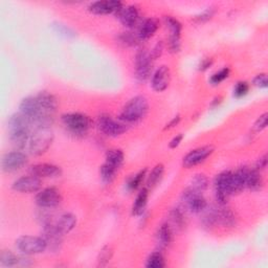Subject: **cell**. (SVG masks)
I'll list each match as a JSON object with an SVG mask.
<instances>
[{"instance_id": "obj_47", "label": "cell", "mask_w": 268, "mask_h": 268, "mask_svg": "<svg viewBox=\"0 0 268 268\" xmlns=\"http://www.w3.org/2000/svg\"><path fill=\"white\" fill-rule=\"evenodd\" d=\"M213 64V59L211 58H205L203 59L201 62H200V65H199V70H206V69H209Z\"/></svg>"}, {"instance_id": "obj_36", "label": "cell", "mask_w": 268, "mask_h": 268, "mask_svg": "<svg viewBox=\"0 0 268 268\" xmlns=\"http://www.w3.org/2000/svg\"><path fill=\"white\" fill-rule=\"evenodd\" d=\"M118 41L119 43L124 44L126 46H134V45H137L141 40L139 39L137 34L134 35L132 33L125 32V33H121L118 36Z\"/></svg>"}, {"instance_id": "obj_24", "label": "cell", "mask_w": 268, "mask_h": 268, "mask_svg": "<svg viewBox=\"0 0 268 268\" xmlns=\"http://www.w3.org/2000/svg\"><path fill=\"white\" fill-rule=\"evenodd\" d=\"M264 186V180L260 173V171L255 169H249L246 175V181H245V188L251 190V191H259Z\"/></svg>"}, {"instance_id": "obj_7", "label": "cell", "mask_w": 268, "mask_h": 268, "mask_svg": "<svg viewBox=\"0 0 268 268\" xmlns=\"http://www.w3.org/2000/svg\"><path fill=\"white\" fill-rule=\"evenodd\" d=\"M16 247L26 255L38 254L47 249L46 242L42 237L22 236L17 239Z\"/></svg>"}, {"instance_id": "obj_39", "label": "cell", "mask_w": 268, "mask_h": 268, "mask_svg": "<svg viewBox=\"0 0 268 268\" xmlns=\"http://www.w3.org/2000/svg\"><path fill=\"white\" fill-rule=\"evenodd\" d=\"M54 30L59 33L60 35L64 36V37H67V38H72L76 36V33L74 32V30L70 29L69 27L65 26V24H62V23H54L53 26Z\"/></svg>"}, {"instance_id": "obj_3", "label": "cell", "mask_w": 268, "mask_h": 268, "mask_svg": "<svg viewBox=\"0 0 268 268\" xmlns=\"http://www.w3.org/2000/svg\"><path fill=\"white\" fill-rule=\"evenodd\" d=\"M54 142V133L50 127L35 128L29 142L28 150L32 155L40 156L44 154Z\"/></svg>"}, {"instance_id": "obj_12", "label": "cell", "mask_w": 268, "mask_h": 268, "mask_svg": "<svg viewBox=\"0 0 268 268\" xmlns=\"http://www.w3.org/2000/svg\"><path fill=\"white\" fill-rule=\"evenodd\" d=\"M213 152H214L213 146H203V147L194 149L184 157L182 165L188 169L198 166L208 160V158L213 154Z\"/></svg>"}, {"instance_id": "obj_19", "label": "cell", "mask_w": 268, "mask_h": 268, "mask_svg": "<svg viewBox=\"0 0 268 268\" xmlns=\"http://www.w3.org/2000/svg\"><path fill=\"white\" fill-rule=\"evenodd\" d=\"M158 29H160V21L156 18H147L140 23L137 35L141 41H146L151 39Z\"/></svg>"}, {"instance_id": "obj_4", "label": "cell", "mask_w": 268, "mask_h": 268, "mask_svg": "<svg viewBox=\"0 0 268 268\" xmlns=\"http://www.w3.org/2000/svg\"><path fill=\"white\" fill-rule=\"evenodd\" d=\"M62 123L65 128L76 137L86 136L92 127V119L88 115L80 112L63 114Z\"/></svg>"}, {"instance_id": "obj_40", "label": "cell", "mask_w": 268, "mask_h": 268, "mask_svg": "<svg viewBox=\"0 0 268 268\" xmlns=\"http://www.w3.org/2000/svg\"><path fill=\"white\" fill-rule=\"evenodd\" d=\"M215 13H216V11L213 10V8H209V9H206L205 11H203L202 13H200L198 16L195 17V21L199 22V23L206 22V21H209L210 19L213 18Z\"/></svg>"}, {"instance_id": "obj_48", "label": "cell", "mask_w": 268, "mask_h": 268, "mask_svg": "<svg viewBox=\"0 0 268 268\" xmlns=\"http://www.w3.org/2000/svg\"><path fill=\"white\" fill-rule=\"evenodd\" d=\"M179 121H180V115H176V116H174V117H173L171 120H170L169 123L166 125L165 129L167 130V129H172V128H174L175 126H177V125L179 124Z\"/></svg>"}, {"instance_id": "obj_26", "label": "cell", "mask_w": 268, "mask_h": 268, "mask_svg": "<svg viewBox=\"0 0 268 268\" xmlns=\"http://www.w3.org/2000/svg\"><path fill=\"white\" fill-rule=\"evenodd\" d=\"M125 160L124 152L119 149H110L106 153V161L105 163L110 167L116 169L117 171L119 168L123 166Z\"/></svg>"}, {"instance_id": "obj_18", "label": "cell", "mask_w": 268, "mask_h": 268, "mask_svg": "<svg viewBox=\"0 0 268 268\" xmlns=\"http://www.w3.org/2000/svg\"><path fill=\"white\" fill-rule=\"evenodd\" d=\"M30 173L39 178H57L62 175V169L53 164H37L30 168Z\"/></svg>"}, {"instance_id": "obj_33", "label": "cell", "mask_w": 268, "mask_h": 268, "mask_svg": "<svg viewBox=\"0 0 268 268\" xmlns=\"http://www.w3.org/2000/svg\"><path fill=\"white\" fill-rule=\"evenodd\" d=\"M146 172H147V170H142L139 173H137L136 175H133L127 182V189L129 191H137L143 184V181L146 177Z\"/></svg>"}, {"instance_id": "obj_11", "label": "cell", "mask_w": 268, "mask_h": 268, "mask_svg": "<svg viewBox=\"0 0 268 268\" xmlns=\"http://www.w3.org/2000/svg\"><path fill=\"white\" fill-rule=\"evenodd\" d=\"M29 158L26 153L21 151L8 152L3 156L2 168L6 173H13L19 171L28 165Z\"/></svg>"}, {"instance_id": "obj_15", "label": "cell", "mask_w": 268, "mask_h": 268, "mask_svg": "<svg viewBox=\"0 0 268 268\" xmlns=\"http://www.w3.org/2000/svg\"><path fill=\"white\" fill-rule=\"evenodd\" d=\"M41 186V178L31 174L15 180L13 184V190L20 193H36L40 191Z\"/></svg>"}, {"instance_id": "obj_35", "label": "cell", "mask_w": 268, "mask_h": 268, "mask_svg": "<svg viewBox=\"0 0 268 268\" xmlns=\"http://www.w3.org/2000/svg\"><path fill=\"white\" fill-rule=\"evenodd\" d=\"M113 255V249L111 246H105L101 249L99 257H97V265L99 266H106L109 262H110Z\"/></svg>"}, {"instance_id": "obj_28", "label": "cell", "mask_w": 268, "mask_h": 268, "mask_svg": "<svg viewBox=\"0 0 268 268\" xmlns=\"http://www.w3.org/2000/svg\"><path fill=\"white\" fill-rule=\"evenodd\" d=\"M165 172V167L162 164H158L156 165L153 170L151 171V173L148 175V180H147V185L149 188H153L156 185H158V182H160L163 178Z\"/></svg>"}, {"instance_id": "obj_21", "label": "cell", "mask_w": 268, "mask_h": 268, "mask_svg": "<svg viewBox=\"0 0 268 268\" xmlns=\"http://www.w3.org/2000/svg\"><path fill=\"white\" fill-rule=\"evenodd\" d=\"M217 220H218V224L223 225L225 227L234 226L237 222V219H236L234 212L231 211L229 208H227L226 204L225 205L219 204V206H217Z\"/></svg>"}, {"instance_id": "obj_13", "label": "cell", "mask_w": 268, "mask_h": 268, "mask_svg": "<svg viewBox=\"0 0 268 268\" xmlns=\"http://www.w3.org/2000/svg\"><path fill=\"white\" fill-rule=\"evenodd\" d=\"M115 15L120 23L127 29H133L134 27L140 26L141 13L139 8L136 6H123Z\"/></svg>"}, {"instance_id": "obj_45", "label": "cell", "mask_w": 268, "mask_h": 268, "mask_svg": "<svg viewBox=\"0 0 268 268\" xmlns=\"http://www.w3.org/2000/svg\"><path fill=\"white\" fill-rule=\"evenodd\" d=\"M267 163H268V160H267V155L264 154L262 157H260L257 164H255V170H258V171H263V170L266 169L267 167Z\"/></svg>"}, {"instance_id": "obj_22", "label": "cell", "mask_w": 268, "mask_h": 268, "mask_svg": "<svg viewBox=\"0 0 268 268\" xmlns=\"http://www.w3.org/2000/svg\"><path fill=\"white\" fill-rule=\"evenodd\" d=\"M55 225L60 233H62L63 235L68 234L69 231H71L76 227L77 217L70 213H65L57 219Z\"/></svg>"}, {"instance_id": "obj_10", "label": "cell", "mask_w": 268, "mask_h": 268, "mask_svg": "<svg viewBox=\"0 0 268 268\" xmlns=\"http://www.w3.org/2000/svg\"><path fill=\"white\" fill-rule=\"evenodd\" d=\"M181 200L185 203L188 210L194 214L202 213L208 206V202L202 196V193L193 190L191 187L186 189L182 193Z\"/></svg>"}, {"instance_id": "obj_27", "label": "cell", "mask_w": 268, "mask_h": 268, "mask_svg": "<svg viewBox=\"0 0 268 268\" xmlns=\"http://www.w3.org/2000/svg\"><path fill=\"white\" fill-rule=\"evenodd\" d=\"M22 257L15 254L11 250H3L0 253V264L5 267H13V266H21Z\"/></svg>"}, {"instance_id": "obj_29", "label": "cell", "mask_w": 268, "mask_h": 268, "mask_svg": "<svg viewBox=\"0 0 268 268\" xmlns=\"http://www.w3.org/2000/svg\"><path fill=\"white\" fill-rule=\"evenodd\" d=\"M165 22H166L167 27L170 31V37L180 38V34L182 31L181 23L176 18H174L172 16H166Z\"/></svg>"}, {"instance_id": "obj_32", "label": "cell", "mask_w": 268, "mask_h": 268, "mask_svg": "<svg viewBox=\"0 0 268 268\" xmlns=\"http://www.w3.org/2000/svg\"><path fill=\"white\" fill-rule=\"evenodd\" d=\"M117 173V170L107 165L104 163V165L100 169V174L102 180L105 182V184H111L113 179L115 178V175Z\"/></svg>"}, {"instance_id": "obj_44", "label": "cell", "mask_w": 268, "mask_h": 268, "mask_svg": "<svg viewBox=\"0 0 268 268\" xmlns=\"http://www.w3.org/2000/svg\"><path fill=\"white\" fill-rule=\"evenodd\" d=\"M164 50H165V44H164V42L163 41L157 42L156 45L154 46L153 50L151 51V56H152L153 60H156L157 58H160L163 55Z\"/></svg>"}, {"instance_id": "obj_23", "label": "cell", "mask_w": 268, "mask_h": 268, "mask_svg": "<svg viewBox=\"0 0 268 268\" xmlns=\"http://www.w3.org/2000/svg\"><path fill=\"white\" fill-rule=\"evenodd\" d=\"M157 243L162 248L168 247L173 241V228L168 223L163 224L157 230Z\"/></svg>"}, {"instance_id": "obj_41", "label": "cell", "mask_w": 268, "mask_h": 268, "mask_svg": "<svg viewBox=\"0 0 268 268\" xmlns=\"http://www.w3.org/2000/svg\"><path fill=\"white\" fill-rule=\"evenodd\" d=\"M267 118H268V114L267 113H264L262 114L258 119L257 121L254 123V130L257 132H261L262 130H264L266 127H267Z\"/></svg>"}, {"instance_id": "obj_43", "label": "cell", "mask_w": 268, "mask_h": 268, "mask_svg": "<svg viewBox=\"0 0 268 268\" xmlns=\"http://www.w3.org/2000/svg\"><path fill=\"white\" fill-rule=\"evenodd\" d=\"M253 84L259 88H267L268 80L266 74H260L253 79Z\"/></svg>"}, {"instance_id": "obj_38", "label": "cell", "mask_w": 268, "mask_h": 268, "mask_svg": "<svg viewBox=\"0 0 268 268\" xmlns=\"http://www.w3.org/2000/svg\"><path fill=\"white\" fill-rule=\"evenodd\" d=\"M249 91V84L245 81H240L238 82L235 87H234V96L237 97V99H240V97L245 96Z\"/></svg>"}, {"instance_id": "obj_5", "label": "cell", "mask_w": 268, "mask_h": 268, "mask_svg": "<svg viewBox=\"0 0 268 268\" xmlns=\"http://www.w3.org/2000/svg\"><path fill=\"white\" fill-rule=\"evenodd\" d=\"M97 127L107 137L117 138L128 130L126 125L119 119H114L110 114L103 113L97 117Z\"/></svg>"}, {"instance_id": "obj_6", "label": "cell", "mask_w": 268, "mask_h": 268, "mask_svg": "<svg viewBox=\"0 0 268 268\" xmlns=\"http://www.w3.org/2000/svg\"><path fill=\"white\" fill-rule=\"evenodd\" d=\"M231 179H233V172L229 171H224L217 175L215 179V193L219 204L225 205L228 198L233 195Z\"/></svg>"}, {"instance_id": "obj_20", "label": "cell", "mask_w": 268, "mask_h": 268, "mask_svg": "<svg viewBox=\"0 0 268 268\" xmlns=\"http://www.w3.org/2000/svg\"><path fill=\"white\" fill-rule=\"evenodd\" d=\"M35 96L45 112L55 115L56 110L58 108V101L54 94L47 91H42Z\"/></svg>"}, {"instance_id": "obj_8", "label": "cell", "mask_w": 268, "mask_h": 268, "mask_svg": "<svg viewBox=\"0 0 268 268\" xmlns=\"http://www.w3.org/2000/svg\"><path fill=\"white\" fill-rule=\"evenodd\" d=\"M153 58L151 52L146 48H142L136 55V75L137 78L145 82L152 75L153 69Z\"/></svg>"}, {"instance_id": "obj_1", "label": "cell", "mask_w": 268, "mask_h": 268, "mask_svg": "<svg viewBox=\"0 0 268 268\" xmlns=\"http://www.w3.org/2000/svg\"><path fill=\"white\" fill-rule=\"evenodd\" d=\"M10 140L16 148L28 149L29 142L34 130L31 120L21 112L12 115L8 121Z\"/></svg>"}, {"instance_id": "obj_17", "label": "cell", "mask_w": 268, "mask_h": 268, "mask_svg": "<svg viewBox=\"0 0 268 268\" xmlns=\"http://www.w3.org/2000/svg\"><path fill=\"white\" fill-rule=\"evenodd\" d=\"M170 82H171V70L168 66L163 65L155 70L152 76L151 85L155 91L162 92L169 87Z\"/></svg>"}, {"instance_id": "obj_16", "label": "cell", "mask_w": 268, "mask_h": 268, "mask_svg": "<svg viewBox=\"0 0 268 268\" xmlns=\"http://www.w3.org/2000/svg\"><path fill=\"white\" fill-rule=\"evenodd\" d=\"M124 4L116 0H100V2L92 3L88 10L94 15H108V14H116L119 9L123 8Z\"/></svg>"}, {"instance_id": "obj_34", "label": "cell", "mask_w": 268, "mask_h": 268, "mask_svg": "<svg viewBox=\"0 0 268 268\" xmlns=\"http://www.w3.org/2000/svg\"><path fill=\"white\" fill-rule=\"evenodd\" d=\"M170 219H171L173 226L177 228H182L186 224L185 215L180 209H174L173 211L170 212Z\"/></svg>"}, {"instance_id": "obj_2", "label": "cell", "mask_w": 268, "mask_h": 268, "mask_svg": "<svg viewBox=\"0 0 268 268\" xmlns=\"http://www.w3.org/2000/svg\"><path fill=\"white\" fill-rule=\"evenodd\" d=\"M149 111V103L144 95L134 96L124 106L118 119L126 125L136 124L141 121Z\"/></svg>"}, {"instance_id": "obj_46", "label": "cell", "mask_w": 268, "mask_h": 268, "mask_svg": "<svg viewBox=\"0 0 268 268\" xmlns=\"http://www.w3.org/2000/svg\"><path fill=\"white\" fill-rule=\"evenodd\" d=\"M182 140H184V136H182L181 133L177 134V136H176V137H174V138H173V140H172L171 142H170V144H169V147L171 148V149H176V148L178 147V146L180 145V143L182 142Z\"/></svg>"}, {"instance_id": "obj_30", "label": "cell", "mask_w": 268, "mask_h": 268, "mask_svg": "<svg viewBox=\"0 0 268 268\" xmlns=\"http://www.w3.org/2000/svg\"><path fill=\"white\" fill-rule=\"evenodd\" d=\"M191 188L199 193H202L209 187V178L202 173H198L192 178Z\"/></svg>"}, {"instance_id": "obj_25", "label": "cell", "mask_w": 268, "mask_h": 268, "mask_svg": "<svg viewBox=\"0 0 268 268\" xmlns=\"http://www.w3.org/2000/svg\"><path fill=\"white\" fill-rule=\"evenodd\" d=\"M148 198H149V190L148 188H143L140 193L138 194L137 199L133 203L132 206V214L139 216L142 215L145 211L146 205L148 203Z\"/></svg>"}, {"instance_id": "obj_9", "label": "cell", "mask_w": 268, "mask_h": 268, "mask_svg": "<svg viewBox=\"0 0 268 268\" xmlns=\"http://www.w3.org/2000/svg\"><path fill=\"white\" fill-rule=\"evenodd\" d=\"M62 202V194L56 188H46L41 191L36 196V204L40 209L52 210L57 208Z\"/></svg>"}, {"instance_id": "obj_42", "label": "cell", "mask_w": 268, "mask_h": 268, "mask_svg": "<svg viewBox=\"0 0 268 268\" xmlns=\"http://www.w3.org/2000/svg\"><path fill=\"white\" fill-rule=\"evenodd\" d=\"M168 46H169V50L170 52L172 53H178L180 51V38H175V37H170L169 38V42H168Z\"/></svg>"}, {"instance_id": "obj_14", "label": "cell", "mask_w": 268, "mask_h": 268, "mask_svg": "<svg viewBox=\"0 0 268 268\" xmlns=\"http://www.w3.org/2000/svg\"><path fill=\"white\" fill-rule=\"evenodd\" d=\"M63 236L64 235L58 230L55 223H51L43 226L41 237L46 242L47 249H50L52 251H58L61 248V246H62Z\"/></svg>"}, {"instance_id": "obj_37", "label": "cell", "mask_w": 268, "mask_h": 268, "mask_svg": "<svg viewBox=\"0 0 268 268\" xmlns=\"http://www.w3.org/2000/svg\"><path fill=\"white\" fill-rule=\"evenodd\" d=\"M229 74H230L229 68L224 67L219 71L215 72V74L210 79V83L212 85H214V86H216V85H219L220 83H222L224 80H226L229 77Z\"/></svg>"}, {"instance_id": "obj_31", "label": "cell", "mask_w": 268, "mask_h": 268, "mask_svg": "<svg viewBox=\"0 0 268 268\" xmlns=\"http://www.w3.org/2000/svg\"><path fill=\"white\" fill-rule=\"evenodd\" d=\"M146 266L148 268H163L166 266V261L164 255L161 251H155L151 253L148 259L147 263H146Z\"/></svg>"}]
</instances>
